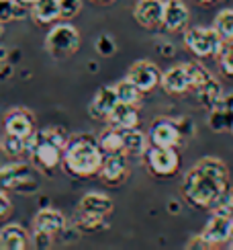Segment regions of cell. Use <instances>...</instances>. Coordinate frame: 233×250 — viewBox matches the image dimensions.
<instances>
[{"label": "cell", "instance_id": "1", "mask_svg": "<svg viewBox=\"0 0 233 250\" xmlns=\"http://www.w3.org/2000/svg\"><path fill=\"white\" fill-rule=\"evenodd\" d=\"M229 189V168L223 160L215 158V156L200 158L184 174L182 185H180V193H182L186 203L196 207V209H213Z\"/></svg>", "mask_w": 233, "mask_h": 250}, {"label": "cell", "instance_id": "2", "mask_svg": "<svg viewBox=\"0 0 233 250\" xmlns=\"http://www.w3.org/2000/svg\"><path fill=\"white\" fill-rule=\"evenodd\" d=\"M102 160L104 152L98 144V138L80 133L68 140L61 158V168L74 179H90V176L98 174Z\"/></svg>", "mask_w": 233, "mask_h": 250}, {"label": "cell", "instance_id": "3", "mask_svg": "<svg viewBox=\"0 0 233 250\" xmlns=\"http://www.w3.org/2000/svg\"><path fill=\"white\" fill-rule=\"evenodd\" d=\"M68 140V133L61 127L35 129V133L27 138V154L41 172H54L61 166Z\"/></svg>", "mask_w": 233, "mask_h": 250}, {"label": "cell", "instance_id": "4", "mask_svg": "<svg viewBox=\"0 0 233 250\" xmlns=\"http://www.w3.org/2000/svg\"><path fill=\"white\" fill-rule=\"evenodd\" d=\"M225 41L221 39L215 27H193L184 31V45L198 60L219 58Z\"/></svg>", "mask_w": 233, "mask_h": 250}, {"label": "cell", "instance_id": "5", "mask_svg": "<svg viewBox=\"0 0 233 250\" xmlns=\"http://www.w3.org/2000/svg\"><path fill=\"white\" fill-rule=\"evenodd\" d=\"M45 49L54 58H68L80 49V33L70 23H58L45 37Z\"/></svg>", "mask_w": 233, "mask_h": 250}, {"label": "cell", "instance_id": "6", "mask_svg": "<svg viewBox=\"0 0 233 250\" xmlns=\"http://www.w3.org/2000/svg\"><path fill=\"white\" fill-rule=\"evenodd\" d=\"M145 156V166L154 176H172L178 172L180 166V156L176 148H168V146H154L150 144V148L143 154Z\"/></svg>", "mask_w": 233, "mask_h": 250}, {"label": "cell", "instance_id": "7", "mask_svg": "<svg viewBox=\"0 0 233 250\" xmlns=\"http://www.w3.org/2000/svg\"><path fill=\"white\" fill-rule=\"evenodd\" d=\"M0 189L2 191H19L25 193L27 189H37V183L31 174L29 164L23 162H13L0 168Z\"/></svg>", "mask_w": 233, "mask_h": 250}, {"label": "cell", "instance_id": "8", "mask_svg": "<svg viewBox=\"0 0 233 250\" xmlns=\"http://www.w3.org/2000/svg\"><path fill=\"white\" fill-rule=\"evenodd\" d=\"M164 92L172 97H180L186 95V92H193L194 88V80H193V72H190L188 64H178L174 68H170L168 72H164L162 76V84Z\"/></svg>", "mask_w": 233, "mask_h": 250}, {"label": "cell", "instance_id": "9", "mask_svg": "<svg viewBox=\"0 0 233 250\" xmlns=\"http://www.w3.org/2000/svg\"><path fill=\"white\" fill-rule=\"evenodd\" d=\"M231 234H233V215L213 211V215H211V220L207 222L205 230H203V236L211 244V248L229 244Z\"/></svg>", "mask_w": 233, "mask_h": 250}, {"label": "cell", "instance_id": "10", "mask_svg": "<svg viewBox=\"0 0 233 250\" xmlns=\"http://www.w3.org/2000/svg\"><path fill=\"white\" fill-rule=\"evenodd\" d=\"M162 76H164V72L150 60L135 62V64L129 68V72H127V78H131L143 92H152L155 86H160Z\"/></svg>", "mask_w": 233, "mask_h": 250}, {"label": "cell", "instance_id": "11", "mask_svg": "<svg viewBox=\"0 0 233 250\" xmlns=\"http://www.w3.org/2000/svg\"><path fill=\"white\" fill-rule=\"evenodd\" d=\"M164 10H166V0H137L133 15L143 29L154 31L164 27Z\"/></svg>", "mask_w": 233, "mask_h": 250}, {"label": "cell", "instance_id": "12", "mask_svg": "<svg viewBox=\"0 0 233 250\" xmlns=\"http://www.w3.org/2000/svg\"><path fill=\"white\" fill-rule=\"evenodd\" d=\"M182 140H184L182 131H180L176 119L162 117V119H155L152 123L150 144H154V146H168V148H178Z\"/></svg>", "mask_w": 233, "mask_h": 250}, {"label": "cell", "instance_id": "13", "mask_svg": "<svg viewBox=\"0 0 233 250\" xmlns=\"http://www.w3.org/2000/svg\"><path fill=\"white\" fill-rule=\"evenodd\" d=\"M98 176L102 183H107L111 187L121 185L127 176H129V164H127V154L116 152V154H104L102 166L98 170Z\"/></svg>", "mask_w": 233, "mask_h": 250}, {"label": "cell", "instance_id": "14", "mask_svg": "<svg viewBox=\"0 0 233 250\" xmlns=\"http://www.w3.org/2000/svg\"><path fill=\"white\" fill-rule=\"evenodd\" d=\"M207 123L215 133H225L233 129V92L223 95L213 109H209Z\"/></svg>", "mask_w": 233, "mask_h": 250}, {"label": "cell", "instance_id": "15", "mask_svg": "<svg viewBox=\"0 0 233 250\" xmlns=\"http://www.w3.org/2000/svg\"><path fill=\"white\" fill-rule=\"evenodd\" d=\"M35 129H37V125H35L33 113L23 107L10 109L4 115V131L6 133H13V135H19V138L27 140L29 135L35 133Z\"/></svg>", "mask_w": 233, "mask_h": 250}, {"label": "cell", "instance_id": "16", "mask_svg": "<svg viewBox=\"0 0 233 250\" xmlns=\"http://www.w3.org/2000/svg\"><path fill=\"white\" fill-rule=\"evenodd\" d=\"M119 105V95H116V88L115 86H100L94 95L92 103L88 105V113L92 119H100V121H107L111 111Z\"/></svg>", "mask_w": 233, "mask_h": 250}, {"label": "cell", "instance_id": "17", "mask_svg": "<svg viewBox=\"0 0 233 250\" xmlns=\"http://www.w3.org/2000/svg\"><path fill=\"white\" fill-rule=\"evenodd\" d=\"M188 6L182 0H166V10H164V29L170 33H180L188 27Z\"/></svg>", "mask_w": 233, "mask_h": 250}, {"label": "cell", "instance_id": "18", "mask_svg": "<svg viewBox=\"0 0 233 250\" xmlns=\"http://www.w3.org/2000/svg\"><path fill=\"white\" fill-rule=\"evenodd\" d=\"M31 236L20 224H6L0 228V250H27Z\"/></svg>", "mask_w": 233, "mask_h": 250}, {"label": "cell", "instance_id": "19", "mask_svg": "<svg viewBox=\"0 0 233 250\" xmlns=\"http://www.w3.org/2000/svg\"><path fill=\"white\" fill-rule=\"evenodd\" d=\"M66 217H63L58 209H51V207H45V209H39L33 217V230H41L47 234H61L66 230Z\"/></svg>", "mask_w": 233, "mask_h": 250}, {"label": "cell", "instance_id": "20", "mask_svg": "<svg viewBox=\"0 0 233 250\" xmlns=\"http://www.w3.org/2000/svg\"><path fill=\"white\" fill-rule=\"evenodd\" d=\"M107 123L111 125V127H115V129L137 127V123H139V113H137V107L129 105V103H121L119 101V105L111 111Z\"/></svg>", "mask_w": 233, "mask_h": 250}, {"label": "cell", "instance_id": "21", "mask_svg": "<svg viewBox=\"0 0 233 250\" xmlns=\"http://www.w3.org/2000/svg\"><path fill=\"white\" fill-rule=\"evenodd\" d=\"M113 199L104 193H86L78 203V211L82 213H92V215H102L107 217L113 213Z\"/></svg>", "mask_w": 233, "mask_h": 250}, {"label": "cell", "instance_id": "22", "mask_svg": "<svg viewBox=\"0 0 233 250\" xmlns=\"http://www.w3.org/2000/svg\"><path fill=\"white\" fill-rule=\"evenodd\" d=\"M193 95H194V99H196V103H198L200 107L213 109V107L217 105V101L223 97V88H221V82H219L217 78L211 76V78L205 80L198 88L193 90Z\"/></svg>", "mask_w": 233, "mask_h": 250}, {"label": "cell", "instance_id": "23", "mask_svg": "<svg viewBox=\"0 0 233 250\" xmlns=\"http://www.w3.org/2000/svg\"><path fill=\"white\" fill-rule=\"evenodd\" d=\"M123 131V152L127 156H143L150 148V135H145L141 129H121Z\"/></svg>", "mask_w": 233, "mask_h": 250}, {"label": "cell", "instance_id": "24", "mask_svg": "<svg viewBox=\"0 0 233 250\" xmlns=\"http://www.w3.org/2000/svg\"><path fill=\"white\" fill-rule=\"evenodd\" d=\"M31 19L37 25H54L59 19V0H37L31 6Z\"/></svg>", "mask_w": 233, "mask_h": 250}, {"label": "cell", "instance_id": "25", "mask_svg": "<svg viewBox=\"0 0 233 250\" xmlns=\"http://www.w3.org/2000/svg\"><path fill=\"white\" fill-rule=\"evenodd\" d=\"M116 88V95H119V101L121 103H129V105H141L143 101V90L135 84L131 78H125L121 82H116L115 84Z\"/></svg>", "mask_w": 233, "mask_h": 250}, {"label": "cell", "instance_id": "26", "mask_svg": "<svg viewBox=\"0 0 233 250\" xmlns=\"http://www.w3.org/2000/svg\"><path fill=\"white\" fill-rule=\"evenodd\" d=\"M98 144L104 154H116V152H123V131L121 129H115V127H109L104 129L100 135H98Z\"/></svg>", "mask_w": 233, "mask_h": 250}, {"label": "cell", "instance_id": "27", "mask_svg": "<svg viewBox=\"0 0 233 250\" xmlns=\"http://www.w3.org/2000/svg\"><path fill=\"white\" fill-rule=\"evenodd\" d=\"M25 4H20L19 0H0V23H10V21H20L27 17Z\"/></svg>", "mask_w": 233, "mask_h": 250}, {"label": "cell", "instance_id": "28", "mask_svg": "<svg viewBox=\"0 0 233 250\" xmlns=\"http://www.w3.org/2000/svg\"><path fill=\"white\" fill-rule=\"evenodd\" d=\"M213 27L217 29V33L223 41H233V8L221 10L213 21Z\"/></svg>", "mask_w": 233, "mask_h": 250}, {"label": "cell", "instance_id": "29", "mask_svg": "<svg viewBox=\"0 0 233 250\" xmlns=\"http://www.w3.org/2000/svg\"><path fill=\"white\" fill-rule=\"evenodd\" d=\"M0 148L10 158H19V156H23L27 152V140L13 133H4V138L0 140Z\"/></svg>", "mask_w": 233, "mask_h": 250}, {"label": "cell", "instance_id": "30", "mask_svg": "<svg viewBox=\"0 0 233 250\" xmlns=\"http://www.w3.org/2000/svg\"><path fill=\"white\" fill-rule=\"evenodd\" d=\"M107 228V220L102 215H92V213H76V230L82 232H100Z\"/></svg>", "mask_w": 233, "mask_h": 250}, {"label": "cell", "instance_id": "31", "mask_svg": "<svg viewBox=\"0 0 233 250\" xmlns=\"http://www.w3.org/2000/svg\"><path fill=\"white\" fill-rule=\"evenodd\" d=\"M219 68L223 72L225 76L233 78V41H225L223 43V49L219 54Z\"/></svg>", "mask_w": 233, "mask_h": 250}, {"label": "cell", "instance_id": "32", "mask_svg": "<svg viewBox=\"0 0 233 250\" xmlns=\"http://www.w3.org/2000/svg\"><path fill=\"white\" fill-rule=\"evenodd\" d=\"M82 10V0H59V19L72 21Z\"/></svg>", "mask_w": 233, "mask_h": 250}, {"label": "cell", "instance_id": "33", "mask_svg": "<svg viewBox=\"0 0 233 250\" xmlns=\"http://www.w3.org/2000/svg\"><path fill=\"white\" fill-rule=\"evenodd\" d=\"M54 244V234L41 232V230H33V236H31V246L37 250H47Z\"/></svg>", "mask_w": 233, "mask_h": 250}, {"label": "cell", "instance_id": "34", "mask_svg": "<svg viewBox=\"0 0 233 250\" xmlns=\"http://www.w3.org/2000/svg\"><path fill=\"white\" fill-rule=\"evenodd\" d=\"M97 51L100 56H104V58H109V56H113L115 51H116V45H115V39L111 37V35H100L98 39H97Z\"/></svg>", "mask_w": 233, "mask_h": 250}, {"label": "cell", "instance_id": "35", "mask_svg": "<svg viewBox=\"0 0 233 250\" xmlns=\"http://www.w3.org/2000/svg\"><path fill=\"white\" fill-rule=\"evenodd\" d=\"M13 211V201H10V197L6 195V191L0 189V222H4L6 217L10 215Z\"/></svg>", "mask_w": 233, "mask_h": 250}, {"label": "cell", "instance_id": "36", "mask_svg": "<svg viewBox=\"0 0 233 250\" xmlns=\"http://www.w3.org/2000/svg\"><path fill=\"white\" fill-rule=\"evenodd\" d=\"M186 248H188V250H209L211 244L205 240V236H203V234H198V236H193V238H190L188 244H186Z\"/></svg>", "mask_w": 233, "mask_h": 250}, {"label": "cell", "instance_id": "37", "mask_svg": "<svg viewBox=\"0 0 233 250\" xmlns=\"http://www.w3.org/2000/svg\"><path fill=\"white\" fill-rule=\"evenodd\" d=\"M178 121V127H180V131H182V138L186 140V138H190V135L194 133V123L190 121L188 117H180V119H176Z\"/></svg>", "mask_w": 233, "mask_h": 250}, {"label": "cell", "instance_id": "38", "mask_svg": "<svg viewBox=\"0 0 233 250\" xmlns=\"http://www.w3.org/2000/svg\"><path fill=\"white\" fill-rule=\"evenodd\" d=\"M168 207H170V213H178V211H180V205H178V203H174V201L168 203Z\"/></svg>", "mask_w": 233, "mask_h": 250}, {"label": "cell", "instance_id": "39", "mask_svg": "<svg viewBox=\"0 0 233 250\" xmlns=\"http://www.w3.org/2000/svg\"><path fill=\"white\" fill-rule=\"evenodd\" d=\"M19 2H20V4H25V6H33L37 0H19Z\"/></svg>", "mask_w": 233, "mask_h": 250}, {"label": "cell", "instance_id": "40", "mask_svg": "<svg viewBox=\"0 0 233 250\" xmlns=\"http://www.w3.org/2000/svg\"><path fill=\"white\" fill-rule=\"evenodd\" d=\"M196 2H200V4H215V2H219V0H196Z\"/></svg>", "mask_w": 233, "mask_h": 250}, {"label": "cell", "instance_id": "41", "mask_svg": "<svg viewBox=\"0 0 233 250\" xmlns=\"http://www.w3.org/2000/svg\"><path fill=\"white\" fill-rule=\"evenodd\" d=\"M162 54H164V56H170V54H172V47H170V43H168V47H164V49H162Z\"/></svg>", "mask_w": 233, "mask_h": 250}, {"label": "cell", "instance_id": "42", "mask_svg": "<svg viewBox=\"0 0 233 250\" xmlns=\"http://www.w3.org/2000/svg\"><path fill=\"white\" fill-rule=\"evenodd\" d=\"M0 58L6 60V49H2V47H0Z\"/></svg>", "mask_w": 233, "mask_h": 250}, {"label": "cell", "instance_id": "43", "mask_svg": "<svg viewBox=\"0 0 233 250\" xmlns=\"http://www.w3.org/2000/svg\"><path fill=\"white\" fill-rule=\"evenodd\" d=\"M4 66H6V64H4V60L0 58V74H2V68H4Z\"/></svg>", "mask_w": 233, "mask_h": 250}, {"label": "cell", "instance_id": "44", "mask_svg": "<svg viewBox=\"0 0 233 250\" xmlns=\"http://www.w3.org/2000/svg\"><path fill=\"white\" fill-rule=\"evenodd\" d=\"M227 246H229V248L233 250V234H231V240H229V244H227Z\"/></svg>", "mask_w": 233, "mask_h": 250}, {"label": "cell", "instance_id": "45", "mask_svg": "<svg viewBox=\"0 0 233 250\" xmlns=\"http://www.w3.org/2000/svg\"><path fill=\"white\" fill-rule=\"evenodd\" d=\"M94 2H111V0H94Z\"/></svg>", "mask_w": 233, "mask_h": 250}, {"label": "cell", "instance_id": "46", "mask_svg": "<svg viewBox=\"0 0 233 250\" xmlns=\"http://www.w3.org/2000/svg\"><path fill=\"white\" fill-rule=\"evenodd\" d=\"M2 25H4V23H0V35H2Z\"/></svg>", "mask_w": 233, "mask_h": 250}, {"label": "cell", "instance_id": "47", "mask_svg": "<svg viewBox=\"0 0 233 250\" xmlns=\"http://www.w3.org/2000/svg\"><path fill=\"white\" fill-rule=\"evenodd\" d=\"M231 133H233V129H231Z\"/></svg>", "mask_w": 233, "mask_h": 250}]
</instances>
